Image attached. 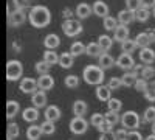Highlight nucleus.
Returning <instances> with one entry per match:
<instances>
[{
  "mask_svg": "<svg viewBox=\"0 0 155 140\" xmlns=\"http://www.w3.org/2000/svg\"><path fill=\"white\" fill-rule=\"evenodd\" d=\"M107 108L110 112H116V114H120L121 108H123V103H121V100L118 98H110V101L107 103Z\"/></svg>",
  "mask_w": 155,
  "mask_h": 140,
  "instance_id": "obj_36",
  "label": "nucleus"
},
{
  "mask_svg": "<svg viewBox=\"0 0 155 140\" xmlns=\"http://www.w3.org/2000/svg\"><path fill=\"white\" fill-rule=\"evenodd\" d=\"M25 20H27L25 11H22V9H16L12 12L8 11V22H9L11 27H20V25L25 23Z\"/></svg>",
  "mask_w": 155,
  "mask_h": 140,
  "instance_id": "obj_8",
  "label": "nucleus"
},
{
  "mask_svg": "<svg viewBox=\"0 0 155 140\" xmlns=\"http://www.w3.org/2000/svg\"><path fill=\"white\" fill-rule=\"evenodd\" d=\"M62 31H64V34L68 36V37H74V36L81 34L84 31V27H82L81 20H78V19H68V20H64Z\"/></svg>",
  "mask_w": 155,
  "mask_h": 140,
  "instance_id": "obj_5",
  "label": "nucleus"
},
{
  "mask_svg": "<svg viewBox=\"0 0 155 140\" xmlns=\"http://www.w3.org/2000/svg\"><path fill=\"white\" fill-rule=\"evenodd\" d=\"M6 140H12V138H11V137H8V135H6Z\"/></svg>",
  "mask_w": 155,
  "mask_h": 140,
  "instance_id": "obj_61",
  "label": "nucleus"
},
{
  "mask_svg": "<svg viewBox=\"0 0 155 140\" xmlns=\"http://www.w3.org/2000/svg\"><path fill=\"white\" fill-rule=\"evenodd\" d=\"M88 121L84 118V117H74L70 120V131L74 134V135H82L87 132L88 129Z\"/></svg>",
  "mask_w": 155,
  "mask_h": 140,
  "instance_id": "obj_6",
  "label": "nucleus"
},
{
  "mask_svg": "<svg viewBox=\"0 0 155 140\" xmlns=\"http://www.w3.org/2000/svg\"><path fill=\"white\" fill-rule=\"evenodd\" d=\"M28 20L33 25L34 28H45L50 25L51 20V12L47 6L44 5H36L30 9V14H28Z\"/></svg>",
  "mask_w": 155,
  "mask_h": 140,
  "instance_id": "obj_1",
  "label": "nucleus"
},
{
  "mask_svg": "<svg viewBox=\"0 0 155 140\" xmlns=\"http://www.w3.org/2000/svg\"><path fill=\"white\" fill-rule=\"evenodd\" d=\"M135 42H137V45H138L140 48H147V47L150 45V37H149L147 31H146V33H140V34L135 37Z\"/></svg>",
  "mask_w": 155,
  "mask_h": 140,
  "instance_id": "obj_31",
  "label": "nucleus"
},
{
  "mask_svg": "<svg viewBox=\"0 0 155 140\" xmlns=\"http://www.w3.org/2000/svg\"><path fill=\"white\" fill-rule=\"evenodd\" d=\"M23 75V66L17 59H11L6 64V80L8 81H19Z\"/></svg>",
  "mask_w": 155,
  "mask_h": 140,
  "instance_id": "obj_4",
  "label": "nucleus"
},
{
  "mask_svg": "<svg viewBox=\"0 0 155 140\" xmlns=\"http://www.w3.org/2000/svg\"><path fill=\"white\" fill-rule=\"evenodd\" d=\"M116 66H118L120 69L123 70H134L135 67V61L132 58V55H127V53H121L118 56V59H116Z\"/></svg>",
  "mask_w": 155,
  "mask_h": 140,
  "instance_id": "obj_9",
  "label": "nucleus"
},
{
  "mask_svg": "<svg viewBox=\"0 0 155 140\" xmlns=\"http://www.w3.org/2000/svg\"><path fill=\"white\" fill-rule=\"evenodd\" d=\"M102 25H104L106 31H115V30H116V27H118V19H115V17L109 16V17H106V19H104Z\"/></svg>",
  "mask_w": 155,
  "mask_h": 140,
  "instance_id": "obj_34",
  "label": "nucleus"
},
{
  "mask_svg": "<svg viewBox=\"0 0 155 140\" xmlns=\"http://www.w3.org/2000/svg\"><path fill=\"white\" fill-rule=\"evenodd\" d=\"M37 86H39V90L47 92V90H50V89H53L54 78L50 73L48 75H41V76H39V80H37Z\"/></svg>",
  "mask_w": 155,
  "mask_h": 140,
  "instance_id": "obj_11",
  "label": "nucleus"
},
{
  "mask_svg": "<svg viewBox=\"0 0 155 140\" xmlns=\"http://www.w3.org/2000/svg\"><path fill=\"white\" fill-rule=\"evenodd\" d=\"M19 89L23 92V94H36L39 90V86H37V80L34 78H22L20 80V84H19Z\"/></svg>",
  "mask_w": 155,
  "mask_h": 140,
  "instance_id": "obj_7",
  "label": "nucleus"
},
{
  "mask_svg": "<svg viewBox=\"0 0 155 140\" xmlns=\"http://www.w3.org/2000/svg\"><path fill=\"white\" fill-rule=\"evenodd\" d=\"M150 87H153V89H155V81H153V83L150 84Z\"/></svg>",
  "mask_w": 155,
  "mask_h": 140,
  "instance_id": "obj_59",
  "label": "nucleus"
},
{
  "mask_svg": "<svg viewBox=\"0 0 155 140\" xmlns=\"http://www.w3.org/2000/svg\"><path fill=\"white\" fill-rule=\"evenodd\" d=\"M102 53H104V50L99 47L98 42H90V44H87L85 55H88L90 58H99Z\"/></svg>",
  "mask_w": 155,
  "mask_h": 140,
  "instance_id": "obj_24",
  "label": "nucleus"
},
{
  "mask_svg": "<svg viewBox=\"0 0 155 140\" xmlns=\"http://www.w3.org/2000/svg\"><path fill=\"white\" fill-rule=\"evenodd\" d=\"M22 118L27 121V123H34L39 120V109L34 106H30L27 109L22 111Z\"/></svg>",
  "mask_w": 155,
  "mask_h": 140,
  "instance_id": "obj_14",
  "label": "nucleus"
},
{
  "mask_svg": "<svg viewBox=\"0 0 155 140\" xmlns=\"http://www.w3.org/2000/svg\"><path fill=\"white\" fill-rule=\"evenodd\" d=\"M19 111H20V104L17 101H14V100L6 101V118H9V120L14 118L19 114Z\"/></svg>",
  "mask_w": 155,
  "mask_h": 140,
  "instance_id": "obj_25",
  "label": "nucleus"
},
{
  "mask_svg": "<svg viewBox=\"0 0 155 140\" xmlns=\"http://www.w3.org/2000/svg\"><path fill=\"white\" fill-rule=\"evenodd\" d=\"M141 6H143V8H155V0H141Z\"/></svg>",
  "mask_w": 155,
  "mask_h": 140,
  "instance_id": "obj_53",
  "label": "nucleus"
},
{
  "mask_svg": "<svg viewBox=\"0 0 155 140\" xmlns=\"http://www.w3.org/2000/svg\"><path fill=\"white\" fill-rule=\"evenodd\" d=\"M149 37H150V42H155V31H147Z\"/></svg>",
  "mask_w": 155,
  "mask_h": 140,
  "instance_id": "obj_55",
  "label": "nucleus"
},
{
  "mask_svg": "<svg viewBox=\"0 0 155 140\" xmlns=\"http://www.w3.org/2000/svg\"><path fill=\"white\" fill-rule=\"evenodd\" d=\"M85 48H87V45H84V44L79 42V41H76V42H73V44L70 45V53H71L74 58H78V56H81V55L85 53Z\"/></svg>",
  "mask_w": 155,
  "mask_h": 140,
  "instance_id": "obj_29",
  "label": "nucleus"
},
{
  "mask_svg": "<svg viewBox=\"0 0 155 140\" xmlns=\"http://www.w3.org/2000/svg\"><path fill=\"white\" fill-rule=\"evenodd\" d=\"M12 45H14V50H16V52H20V47H19V45H17L16 42H14V44H12Z\"/></svg>",
  "mask_w": 155,
  "mask_h": 140,
  "instance_id": "obj_57",
  "label": "nucleus"
},
{
  "mask_svg": "<svg viewBox=\"0 0 155 140\" xmlns=\"http://www.w3.org/2000/svg\"><path fill=\"white\" fill-rule=\"evenodd\" d=\"M127 140H143V135H141V132H138L137 129L135 131H129Z\"/></svg>",
  "mask_w": 155,
  "mask_h": 140,
  "instance_id": "obj_50",
  "label": "nucleus"
},
{
  "mask_svg": "<svg viewBox=\"0 0 155 140\" xmlns=\"http://www.w3.org/2000/svg\"><path fill=\"white\" fill-rule=\"evenodd\" d=\"M82 78L87 84L90 86H101L102 83H104V70H102L99 66H93L90 64L84 69L82 72Z\"/></svg>",
  "mask_w": 155,
  "mask_h": 140,
  "instance_id": "obj_2",
  "label": "nucleus"
},
{
  "mask_svg": "<svg viewBox=\"0 0 155 140\" xmlns=\"http://www.w3.org/2000/svg\"><path fill=\"white\" fill-rule=\"evenodd\" d=\"M31 103L34 108L41 109V108H45L47 106V92L44 90H37L36 94H33L31 97Z\"/></svg>",
  "mask_w": 155,
  "mask_h": 140,
  "instance_id": "obj_15",
  "label": "nucleus"
},
{
  "mask_svg": "<svg viewBox=\"0 0 155 140\" xmlns=\"http://www.w3.org/2000/svg\"><path fill=\"white\" fill-rule=\"evenodd\" d=\"M155 76V69L152 66H144L143 70H141V75H140V78H143V80H150Z\"/></svg>",
  "mask_w": 155,
  "mask_h": 140,
  "instance_id": "obj_44",
  "label": "nucleus"
},
{
  "mask_svg": "<svg viewBox=\"0 0 155 140\" xmlns=\"http://www.w3.org/2000/svg\"><path fill=\"white\" fill-rule=\"evenodd\" d=\"M76 16H78V19L79 20H82V19H87V17H90V14L93 12V8L90 6L88 3H79L76 6Z\"/></svg>",
  "mask_w": 155,
  "mask_h": 140,
  "instance_id": "obj_19",
  "label": "nucleus"
},
{
  "mask_svg": "<svg viewBox=\"0 0 155 140\" xmlns=\"http://www.w3.org/2000/svg\"><path fill=\"white\" fill-rule=\"evenodd\" d=\"M104 120L107 121V123H110V125H116L118 121H121V117H120V114H116V112H106L104 114Z\"/></svg>",
  "mask_w": 155,
  "mask_h": 140,
  "instance_id": "obj_41",
  "label": "nucleus"
},
{
  "mask_svg": "<svg viewBox=\"0 0 155 140\" xmlns=\"http://www.w3.org/2000/svg\"><path fill=\"white\" fill-rule=\"evenodd\" d=\"M140 8H141V0H126V9L135 12Z\"/></svg>",
  "mask_w": 155,
  "mask_h": 140,
  "instance_id": "obj_46",
  "label": "nucleus"
},
{
  "mask_svg": "<svg viewBox=\"0 0 155 140\" xmlns=\"http://www.w3.org/2000/svg\"><path fill=\"white\" fill-rule=\"evenodd\" d=\"M98 131L101 132V134H106V132H112L113 131V125H110V123H107V121H104L99 128H98Z\"/></svg>",
  "mask_w": 155,
  "mask_h": 140,
  "instance_id": "obj_48",
  "label": "nucleus"
},
{
  "mask_svg": "<svg viewBox=\"0 0 155 140\" xmlns=\"http://www.w3.org/2000/svg\"><path fill=\"white\" fill-rule=\"evenodd\" d=\"M138 78H140V73H137L135 70H132V72L124 73L121 76V81H123V86L130 87V86H135V83L138 81Z\"/></svg>",
  "mask_w": 155,
  "mask_h": 140,
  "instance_id": "obj_23",
  "label": "nucleus"
},
{
  "mask_svg": "<svg viewBox=\"0 0 155 140\" xmlns=\"http://www.w3.org/2000/svg\"><path fill=\"white\" fill-rule=\"evenodd\" d=\"M121 125L123 128H126L127 131H135L140 128L141 125V120H140V115L135 112V111H127L121 115Z\"/></svg>",
  "mask_w": 155,
  "mask_h": 140,
  "instance_id": "obj_3",
  "label": "nucleus"
},
{
  "mask_svg": "<svg viewBox=\"0 0 155 140\" xmlns=\"http://www.w3.org/2000/svg\"><path fill=\"white\" fill-rule=\"evenodd\" d=\"M59 58H61V55H58L54 50H47V52L44 53V61L48 62L50 66L59 64Z\"/></svg>",
  "mask_w": 155,
  "mask_h": 140,
  "instance_id": "obj_30",
  "label": "nucleus"
},
{
  "mask_svg": "<svg viewBox=\"0 0 155 140\" xmlns=\"http://www.w3.org/2000/svg\"><path fill=\"white\" fill-rule=\"evenodd\" d=\"M42 129H41V126H37V125H31L28 126V129H27V138L28 140H39L42 137Z\"/></svg>",
  "mask_w": 155,
  "mask_h": 140,
  "instance_id": "obj_27",
  "label": "nucleus"
},
{
  "mask_svg": "<svg viewBox=\"0 0 155 140\" xmlns=\"http://www.w3.org/2000/svg\"><path fill=\"white\" fill-rule=\"evenodd\" d=\"M12 3H14L16 9H27L30 6V0H12Z\"/></svg>",
  "mask_w": 155,
  "mask_h": 140,
  "instance_id": "obj_47",
  "label": "nucleus"
},
{
  "mask_svg": "<svg viewBox=\"0 0 155 140\" xmlns=\"http://www.w3.org/2000/svg\"><path fill=\"white\" fill-rule=\"evenodd\" d=\"M41 129H42L44 135H51V134H54V132H56V126H54L53 121L45 120V121L41 125Z\"/></svg>",
  "mask_w": 155,
  "mask_h": 140,
  "instance_id": "obj_35",
  "label": "nucleus"
},
{
  "mask_svg": "<svg viewBox=\"0 0 155 140\" xmlns=\"http://www.w3.org/2000/svg\"><path fill=\"white\" fill-rule=\"evenodd\" d=\"M62 16L65 17V20H68V19H71V16H73V11L70 9V8H65L62 11Z\"/></svg>",
  "mask_w": 155,
  "mask_h": 140,
  "instance_id": "obj_54",
  "label": "nucleus"
},
{
  "mask_svg": "<svg viewBox=\"0 0 155 140\" xmlns=\"http://www.w3.org/2000/svg\"><path fill=\"white\" fill-rule=\"evenodd\" d=\"M73 64H74V56L70 52H64L59 58V66L62 69H70L73 67Z\"/></svg>",
  "mask_w": 155,
  "mask_h": 140,
  "instance_id": "obj_26",
  "label": "nucleus"
},
{
  "mask_svg": "<svg viewBox=\"0 0 155 140\" xmlns=\"http://www.w3.org/2000/svg\"><path fill=\"white\" fill-rule=\"evenodd\" d=\"M107 86H109L110 90H118V89L123 86V81H121V78H116V76H112V78L109 80V83H107Z\"/></svg>",
  "mask_w": 155,
  "mask_h": 140,
  "instance_id": "obj_45",
  "label": "nucleus"
},
{
  "mask_svg": "<svg viewBox=\"0 0 155 140\" xmlns=\"http://www.w3.org/2000/svg\"><path fill=\"white\" fill-rule=\"evenodd\" d=\"M143 121L144 123H153L155 121V106L146 108V111L143 114Z\"/></svg>",
  "mask_w": 155,
  "mask_h": 140,
  "instance_id": "obj_37",
  "label": "nucleus"
},
{
  "mask_svg": "<svg viewBox=\"0 0 155 140\" xmlns=\"http://www.w3.org/2000/svg\"><path fill=\"white\" fill-rule=\"evenodd\" d=\"M138 92H143V94H146L149 89H150V86H149V83H147V80H143V78H138V81L135 83V86H134Z\"/></svg>",
  "mask_w": 155,
  "mask_h": 140,
  "instance_id": "obj_43",
  "label": "nucleus"
},
{
  "mask_svg": "<svg viewBox=\"0 0 155 140\" xmlns=\"http://www.w3.org/2000/svg\"><path fill=\"white\" fill-rule=\"evenodd\" d=\"M34 69H36V72H37L39 75H48V73H50L51 66L48 64V62H45V61L42 59V61H37V62H36Z\"/></svg>",
  "mask_w": 155,
  "mask_h": 140,
  "instance_id": "obj_32",
  "label": "nucleus"
},
{
  "mask_svg": "<svg viewBox=\"0 0 155 140\" xmlns=\"http://www.w3.org/2000/svg\"><path fill=\"white\" fill-rule=\"evenodd\" d=\"M149 16H150V11H149L147 8L141 6L138 11H135V17H137L138 22H146V20L149 19Z\"/></svg>",
  "mask_w": 155,
  "mask_h": 140,
  "instance_id": "obj_39",
  "label": "nucleus"
},
{
  "mask_svg": "<svg viewBox=\"0 0 155 140\" xmlns=\"http://www.w3.org/2000/svg\"><path fill=\"white\" fill-rule=\"evenodd\" d=\"M146 140H155V134H150V135H147V138Z\"/></svg>",
  "mask_w": 155,
  "mask_h": 140,
  "instance_id": "obj_56",
  "label": "nucleus"
},
{
  "mask_svg": "<svg viewBox=\"0 0 155 140\" xmlns=\"http://www.w3.org/2000/svg\"><path fill=\"white\" fill-rule=\"evenodd\" d=\"M19 134H20L19 125H16V123H9V125H8V128H6V135L11 137V138H16V137H19Z\"/></svg>",
  "mask_w": 155,
  "mask_h": 140,
  "instance_id": "obj_40",
  "label": "nucleus"
},
{
  "mask_svg": "<svg viewBox=\"0 0 155 140\" xmlns=\"http://www.w3.org/2000/svg\"><path fill=\"white\" fill-rule=\"evenodd\" d=\"M115 132H116V140H127V137H129V131L126 128H121Z\"/></svg>",
  "mask_w": 155,
  "mask_h": 140,
  "instance_id": "obj_49",
  "label": "nucleus"
},
{
  "mask_svg": "<svg viewBox=\"0 0 155 140\" xmlns=\"http://www.w3.org/2000/svg\"><path fill=\"white\" fill-rule=\"evenodd\" d=\"M129 39V28L126 27V25H118L116 27V30L113 31V41L115 42H126Z\"/></svg>",
  "mask_w": 155,
  "mask_h": 140,
  "instance_id": "obj_13",
  "label": "nucleus"
},
{
  "mask_svg": "<svg viewBox=\"0 0 155 140\" xmlns=\"http://www.w3.org/2000/svg\"><path fill=\"white\" fill-rule=\"evenodd\" d=\"M137 42L135 41H130V39H127L126 42L121 44V50H123V53H127V55H132L135 50H137Z\"/></svg>",
  "mask_w": 155,
  "mask_h": 140,
  "instance_id": "obj_33",
  "label": "nucleus"
},
{
  "mask_svg": "<svg viewBox=\"0 0 155 140\" xmlns=\"http://www.w3.org/2000/svg\"><path fill=\"white\" fill-rule=\"evenodd\" d=\"M134 20H137L134 11L123 9V11L118 12V22H120V25H126V27H127V25H129V23H132Z\"/></svg>",
  "mask_w": 155,
  "mask_h": 140,
  "instance_id": "obj_17",
  "label": "nucleus"
},
{
  "mask_svg": "<svg viewBox=\"0 0 155 140\" xmlns=\"http://www.w3.org/2000/svg\"><path fill=\"white\" fill-rule=\"evenodd\" d=\"M59 45H61V39H59L58 34L51 33V34H47V36H45V39H44V47H45L47 50L58 48Z\"/></svg>",
  "mask_w": 155,
  "mask_h": 140,
  "instance_id": "obj_22",
  "label": "nucleus"
},
{
  "mask_svg": "<svg viewBox=\"0 0 155 140\" xmlns=\"http://www.w3.org/2000/svg\"><path fill=\"white\" fill-rule=\"evenodd\" d=\"M96 98L99 101H102V103H109L110 98H112V90L109 89V86H104V84H101L96 87Z\"/></svg>",
  "mask_w": 155,
  "mask_h": 140,
  "instance_id": "obj_18",
  "label": "nucleus"
},
{
  "mask_svg": "<svg viewBox=\"0 0 155 140\" xmlns=\"http://www.w3.org/2000/svg\"><path fill=\"white\" fill-rule=\"evenodd\" d=\"M93 12L98 17H102V19L109 17V6H107V3L102 2V0H96V2L93 3Z\"/></svg>",
  "mask_w": 155,
  "mask_h": 140,
  "instance_id": "obj_16",
  "label": "nucleus"
},
{
  "mask_svg": "<svg viewBox=\"0 0 155 140\" xmlns=\"http://www.w3.org/2000/svg\"><path fill=\"white\" fill-rule=\"evenodd\" d=\"M104 121H106V120H104V114L95 112L93 115L90 117V125H93V126H95L96 129H98V128H99V126H101L102 123H104Z\"/></svg>",
  "mask_w": 155,
  "mask_h": 140,
  "instance_id": "obj_38",
  "label": "nucleus"
},
{
  "mask_svg": "<svg viewBox=\"0 0 155 140\" xmlns=\"http://www.w3.org/2000/svg\"><path fill=\"white\" fill-rule=\"evenodd\" d=\"M64 83H65V86H67V87L74 89V87L79 86V76H76V75H68V76H65Z\"/></svg>",
  "mask_w": 155,
  "mask_h": 140,
  "instance_id": "obj_42",
  "label": "nucleus"
},
{
  "mask_svg": "<svg viewBox=\"0 0 155 140\" xmlns=\"http://www.w3.org/2000/svg\"><path fill=\"white\" fill-rule=\"evenodd\" d=\"M113 37H110V36H107V34H101L99 37H98V44H99V47L104 50V52H109V50L112 48V45H113Z\"/></svg>",
  "mask_w": 155,
  "mask_h": 140,
  "instance_id": "obj_28",
  "label": "nucleus"
},
{
  "mask_svg": "<svg viewBox=\"0 0 155 140\" xmlns=\"http://www.w3.org/2000/svg\"><path fill=\"white\" fill-rule=\"evenodd\" d=\"M99 140H116V132L112 131V132L101 134V135H99Z\"/></svg>",
  "mask_w": 155,
  "mask_h": 140,
  "instance_id": "obj_51",
  "label": "nucleus"
},
{
  "mask_svg": "<svg viewBox=\"0 0 155 140\" xmlns=\"http://www.w3.org/2000/svg\"><path fill=\"white\" fill-rule=\"evenodd\" d=\"M152 14H153V17H155V8L152 9Z\"/></svg>",
  "mask_w": 155,
  "mask_h": 140,
  "instance_id": "obj_60",
  "label": "nucleus"
},
{
  "mask_svg": "<svg viewBox=\"0 0 155 140\" xmlns=\"http://www.w3.org/2000/svg\"><path fill=\"white\" fill-rule=\"evenodd\" d=\"M44 115H45V120L54 123V121H58V120L61 118V109H59L56 104H50V106L45 108Z\"/></svg>",
  "mask_w": 155,
  "mask_h": 140,
  "instance_id": "obj_12",
  "label": "nucleus"
},
{
  "mask_svg": "<svg viewBox=\"0 0 155 140\" xmlns=\"http://www.w3.org/2000/svg\"><path fill=\"white\" fill-rule=\"evenodd\" d=\"M88 111V104L84 100H76L73 103V114L74 117H84Z\"/></svg>",
  "mask_w": 155,
  "mask_h": 140,
  "instance_id": "obj_21",
  "label": "nucleus"
},
{
  "mask_svg": "<svg viewBox=\"0 0 155 140\" xmlns=\"http://www.w3.org/2000/svg\"><path fill=\"white\" fill-rule=\"evenodd\" d=\"M152 134H155V121L152 123Z\"/></svg>",
  "mask_w": 155,
  "mask_h": 140,
  "instance_id": "obj_58",
  "label": "nucleus"
},
{
  "mask_svg": "<svg viewBox=\"0 0 155 140\" xmlns=\"http://www.w3.org/2000/svg\"><path fill=\"white\" fill-rule=\"evenodd\" d=\"M98 59H99V61H98V66H99L102 70H109V69H112L113 66H116L115 58H113L109 52H104Z\"/></svg>",
  "mask_w": 155,
  "mask_h": 140,
  "instance_id": "obj_10",
  "label": "nucleus"
},
{
  "mask_svg": "<svg viewBox=\"0 0 155 140\" xmlns=\"http://www.w3.org/2000/svg\"><path fill=\"white\" fill-rule=\"evenodd\" d=\"M144 98H146L147 101H155V89H153V87H150L149 90L144 94Z\"/></svg>",
  "mask_w": 155,
  "mask_h": 140,
  "instance_id": "obj_52",
  "label": "nucleus"
},
{
  "mask_svg": "<svg viewBox=\"0 0 155 140\" xmlns=\"http://www.w3.org/2000/svg\"><path fill=\"white\" fill-rule=\"evenodd\" d=\"M140 61L143 62V64L146 66H150L152 62L155 61V52L152 48H141V52H140Z\"/></svg>",
  "mask_w": 155,
  "mask_h": 140,
  "instance_id": "obj_20",
  "label": "nucleus"
}]
</instances>
